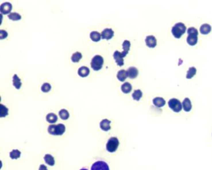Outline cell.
<instances>
[{
    "label": "cell",
    "mask_w": 212,
    "mask_h": 170,
    "mask_svg": "<svg viewBox=\"0 0 212 170\" xmlns=\"http://www.w3.org/2000/svg\"><path fill=\"white\" fill-rule=\"evenodd\" d=\"M182 108L186 112H189L192 109V103L190 99L188 97L185 98L182 102Z\"/></svg>",
    "instance_id": "17"
},
{
    "label": "cell",
    "mask_w": 212,
    "mask_h": 170,
    "mask_svg": "<svg viewBox=\"0 0 212 170\" xmlns=\"http://www.w3.org/2000/svg\"><path fill=\"white\" fill-rule=\"evenodd\" d=\"M123 51L122 52V54L123 56V57H125V56L127 55V54H128L129 51H130V46H131V43L129 40H125L123 43Z\"/></svg>",
    "instance_id": "15"
},
{
    "label": "cell",
    "mask_w": 212,
    "mask_h": 170,
    "mask_svg": "<svg viewBox=\"0 0 212 170\" xmlns=\"http://www.w3.org/2000/svg\"><path fill=\"white\" fill-rule=\"evenodd\" d=\"M119 140L116 137H111L108 140L107 143V150L108 152L113 153L116 151L119 146Z\"/></svg>",
    "instance_id": "4"
},
{
    "label": "cell",
    "mask_w": 212,
    "mask_h": 170,
    "mask_svg": "<svg viewBox=\"0 0 212 170\" xmlns=\"http://www.w3.org/2000/svg\"><path fill=\"white\" fill-rule=\"evenodd\" d=\"M168 104L169 108L175 112H179L182 109V105L179 99H176V98L170 99L169 101Z\"/></svg>",
    "instance_id": "5"
},
{
    "label": "cell",
    "mask_w": 212,
    "mask_h": 170,
    "mask_svg": "<svg viewBox=\"0 0 212 170\" xmlns=\"http://www.w3.org/2000/svg\"><path fill=\"white\" fill-rule=\"evenodd\" d=\"M59 116L60 118H61L62 120H67L69 118V116H70V114H69V112H68L67 110H66V109H62L60 110L59 112Z\"/></svg>",
    "instance_id": "26"
},
{
    "label": "cell",
    "mask_w": 212,
    "mask_h": 170,
    "mask_svg": "<svg viewBox=\"0 0 212 170\" xmlns=\"http://www.w3.org/2000/svg\"><path fill=\"white\" fill-rule=\"evenodd\" d=\"M196 73V69L195 67H192L189 68V69L187 71V73L186 75V78L187 79H191L192 78L194 77Z\"/></svg>",
    "instance_id": "29"
},
{
    "label": "cell",
    "mask_w": 212,
    "mask_h": 170,
    "mask_svg": "<svg viewBox=\"0 0 212 170\" xmlns=\"http://www.w3.org/2000/svg\"><path fill=\"white\" fill-rule=\"evenodd\" d=\"M186 31V27L182 22H178L174 26L172 29V34L176 39H180Z\"/></svg>",
    "instance_id": "1"
},
{
    "label": "cell",
    "mask_w": 212,
    "mask_h": 170,
    "mask_svg": "<svg viewBox=\"0 0 212 170\" xmlns=\"http://www.w3.org/2000/svg\"><path fill=\"white\" fill-rule=\"evenodd\" d=\"M121 89H122L123 93H124V94L130 93L132 90V86L130 83L126 82L122 85V87H121Z\"/></svg>",
    "instance_id": "23"
},
{
    "label": "cell",
    "mask_w": 212,
    "mask_h": 170,
    "mask_svg": "<svg viewBox=\"0 0 212 170\" xmlns=\"http://www.w3.org/2000/svg\"><path fill=\"white\" fill-rule=\"evenodd\" d=\"M39 170H48V169L46 166H45L44 165H41L39 167Z\"/></svg>",
    "instance_id": "35"
},
{
    "label": "cell",
    "mask_w": 212,
    "mask_h": 170,
    "mask_svg": "<svg viewBox=\"0 0 212 170\" xmlns=\"http://www.w3.org/2000/svg\"><path fill=\"white\" fill-rule=\"evenodd\" d=\"M142 93L141 91V90H140V89L134 90V93L132 94V98H133V99L137 101H139L140 99L142 97Z\"/></svg>",
    "instance_id": "28"
},
{
    "label": "cell",
    "mask_w": 212,
    "mask_h": 170,
    "mask_svg": "<svg viewBox=\"0 0 212 170\" xmlns=\"http://www.w3.org/2000/svg\"><path fill=\"white\" fill-rule=\"evenodd\" d=\"M65 132V126L63 124L51 125L48 127V132L52 135H62Z\"/></svg>",
    "instance_id": "2"
},
{
    "label": "cell",
    "mask_w": 212,
    "mask_h": 170,
    "mask_svg": "<svg viewBox=\"0 0 212 170\" xmlns=\"http://www.w3.org/2000/svg\"><path fill=\"white\" fill-rule=\"evenodd\" d=\"M91 170H109V169L108 165L105 162L100 161L95 162L92 165Z\"/></svg>",
    "instance_id": "6"
},
{
    "label": "cell",
    "mask_w": 212,
    "mask_h": 170,
    "mask_svg": "<svg viewBox=\"0 0 212 170\" xmlns=\"http://www.w3.org/2000/svg\"><path fill=\"white\" fill-rule=\"evenodd\" d=\"M13 86L15 87V88H16L17 89H20L21 88L22 85L21 80L16 74L14 75L13 77Z\"/></svg>",
    "instance_id": "20"
},
{
    "label": "cell",
    "mask_w": 212,
    "mask_h": 170,
    "mask_svg": "<svg viewBox=\"0 0 212 170\" xmlns=\"http://www.w3.org/2000/svg\"><path fill=\"white\" fill-rule=\"evenodd\" d=\"M7 17H8L9 19L12 20V21H19L21 19V15L17 13H11L9 14H8Z\"/></svg>",
    "instance_id": "31"
},
{
    "label": "cell",
    "mask_w": 212,
    "mask_h": 170,
    "mask_svg": "<svg viewBox=\"0 0 212 170\" xmlns=\"http://www.w3.org/2000/svg\"><path fill=\"white\" fill-rule=\"evenodd\" d=\"M90 39L93 40V42H98L101 39V35L97 31H92L90 34Z\"/></svg>",
    "instance_id": "22"
},
{
    "label": "cell",
    "mask_w": 212,
    "mask_h": 170,
    "mask_svg": "<svg viewBox=\"0 0 212 170\" xmlns=\"http://www.w3.org/2000/svg\"><path fill=\"white\" fill-rule=\"evenodd\" d=\"M21 152L18 150H13L9 153V157L11 159H18L21 157Z\"/></svg>",
    "instance_id": "30"
},
{
    "label": "cell",
    "mask_w": 212,
    "mask_h": 170,
    "mask_svg": "<svg viewBox=\"0 0 212 170\" xmlns=\"http://www.w3.org/2000/svg\"><path fill=\"white\" fill-rule=\"evenodd\" d=\"M198 41V34H188L187 38V42L191 46H194Z\"/></svg>",
    "instance_id": "11"
},
{
    "label": "cell",
    "mask_w": 212,
    "mask_h": 170,
    "mask_svg": "<svg viewBox=\"0 0 212 170\" xmlns=\"http://www.w3.org/2000/svg\"><path fill=\"white\" fill-rule=\"evenodd\" d=\"M104 63V59L100 55H95L91 61V67L95 71H98L102 69Z\"/></svg>",
    "instance_id": "3"
},
{
    "label": "cell",
    "mask_w": 212,
    "mask_h": 170,
    "mask_svg": "<svg viewBox=\"0 0 212 170\" xmlns=\"http://www.w3.org/2000/svg\"><path fill=\"white\" fill-rule=\"evenodd\" d=\"M101 38L103 39L109 40L111 39L114 36V31L112 29L110 28H106L103 31L101 32Z\"/></svg>",
    "instance_id": "9"
},
{
    "label": "cell",
    "mask_w": 212,
    "mask_h": 170,
    "mask_svg": "<svg viewBox=\"0 0 212 170\" xmlns=\"http://www.w3.org/2000/svg\"><path fill=\"white\" fill-rule=\"evenodd\" d=\"M58 118L54 113H49L46 116V120L50 124H54L57 121Z\"/></svg>",
    "instance_id": "21"
},
{
    "label": "cell",
    "mask_w": 212,
    "mask_h": 170,
    "mask_svg": "<svg viewBox=\"0 0 212 170\" xmlns=\"http://www.w3.org/2000/svg\"><path fill=\"white\" fill-rule=\"evenodd\" d=\"M90 69L88 67L83 66L78 69V75L82 78H85L88 76V75L90 74Z\"/></svg>",
    "instance_id": "14"
},
{
    "label": "cell",
    "mask_w": 212,
    "mask_h": 170,
    "mask_svg": "<svg viewBox=\"0 0 212 170\" xmlns=\"http://www.w3.org/2000/svg\"><path fill=\"white\" fill-rule=\"evenodd\" d=\"M153 102L155 106H156L157 108L163 107L165 104V101L164 100V98L160 97H155L154 99H153Z\"/></svg>",
    "instance_id": "16"
},
{
    "label": "cell",
    "mask_w": 212,
    "mask_h": 170,
    "mask_svg": "<svg viewBox=\"0 0 212 170\" xmlns=\"http://www.w3.org/2000/svg\"><path fill=\"white\" fill-rule=\"evenodd\" d=\"M126 71H127L128 77L131 79H134L138 76V74H139L138 70L134 67H130Z\"/></svg>",
    "instance_id": "12"
},
{
    "label": "cell",
    "mask_w": 212,
    "mask_h": 170,
    "mask_svg": "<svg viewBox=\"0 0 212 170\" xmlns=\"http://www.w3.org/2000/svg\"><path fill=\"white\" fill-rule=\"evenodd\" d=\"M13 6L9 2H5L2 3L0 6V12L1 14H10L11 10H12Z\"/></svg>",
    "instance_id": "7"
},
{
    "label": "cell",
    "mask_w": 212,
    "mask_h": 170,
    "mask_svg": "<svg viewBox=\"0 0 212 170\" xmlns=\"http://www.w3.org/2000/svg\"><path fill=\"white\" fill-rule=\"evenodd\" d=\"M117 78L120 81L123 82L126 80V79L128 77L127 74V71L124 70H120L117 73Z\"/></svg>",
    "instance_id": "18"
},
{
    "label": "cell",
    "mask_w": 212,
    "mask_h": 170,
    "mask_svg": "<svg viewBox=\"0 0 212 170\" xmlns=\"http://www.w3.org/2000/svg\"><path fill=\"white\" fill-rule=\"evenodd\" d=\"M44 161L49 166H54L55 165V160L51 155L47 154L44 156Z\"/></svg>",
    "instance_id": "24"
},
{
    "label": "cell",
    "mask_w": 212,
    "mask_h": 170,
    "mask_svg": "<svg viewBox=\"0 0 212 170\" xmlns=\"http://www.w3.org/2000/svg\"><path fill=\"white\" fill-rule=\"evenodd\" d=\"M82 58V54L80 52H77L73 54V55L71 56V60L74 63H77Z\"/></svg>",
    "instance_id": "27"
},
{
    "label": "cell",
    "mask_w": 212,
    "mask_h": 170,
    "mask_svg": "<svg viewBox=\"0 0 212 170\" xmlns=\"http://www.w3.org/2000/svg\"><path fill=\"white\" fill-rule=\"evenodd\" d=\"M187 33H188V34H198L197 29H195V28H192V27L189 28L187 29Z\"/></svg>",
    "instance_id": "34"
},
{
    "label": "cell",
    "mask_w": 212,
    "mask_h": 170,
    "mask_svg": "<svg viewBox=\"0 0 212 170\" xmlns=\"http://www.w3.org/2000/svg\"><path fill=\"white\" fill-rule=\"evenodd\" d=\"M9 109L5 105L0 104V118H5L8 115Z\"/></svg>",
    "instance_id": "25"
},
{
    "label": "cell",
    "mask_w": 212,
    "mask_h": 170,
    "mask_svg": "<svg viewBox=\"0 0 212 170\" xmlns=\"http://www.w3.org/2000/svg\"><path fill=\"white\" fill-rule=\"evenodd\" d=\"M113 58H114L117 65L120 67H122L124 65L123 56L122 52H120L118 50H116L113 54Z\"/></svg>",
    "instance_id": "8"
},
{
    "label": "cell",
    "mask_w": 212,
    "mask_h": 170,
    "mask_svg": "<svg viewBox=\"0 0 212 170\" xmlns=\"http://www.w3.org/2000/svg\"><path fill=\"white\" fill-rule=\"evenodd\" d=\"M51 88L52 86L49 83H45L41 86V91L44 93H48L49 91H50Z\"/></svg>",
    "instance_id": "32"
},
{
    "label": "cell",
    "mask_w": 212,
    "mask_h": 170,
    "mask_svg": "<svg viewBox=\"0 0 212 170\" xmlns=\"http://www.w3.org/2000/svg\"><path fill=\"white\" fill-rule=\"evenodd\" d=\"M111 121L109 120L108 119H105L101 120L100 123V127L101 130L104 131H108L109 130L111 129V126H110Z\"/></svg>",
    "instance_id": "13"
},
{
    "label": "cell",
    "mask_w": 212,
    "mask_h": 170,
    "mask_svg": "<svg viewBox=\"0 0 212 170\" xmlns=\"http://www.w3.org/2000/svg\"><path fill=\"white\" fill-rule=\"evenodd\" d=\"M211 30V26L209 24H203L201 26L200 28V31L201 32L202 34L207 35L209 34Z\"/></svg>",
    "instance_id": "19"
},
{
    "label": "cell",
    "mask_w": 212,
    "mask_h": 170,
    "mask_svg": "<svg viewBox=\"0 0 212 170\" xmlns=\"http://www.w3.org/2000/svg\"><path fill=\"white\" fill-rule=\"evenodd\" d=\"M146 44L149 48H154L157 45V40L154 36H148L145 39Z\"/></svg>",
    "instance_id": "10"
},
{
    "label": "cell",
    "mask_w": 212,
    "mask_h": 170,
    "mask_svg": "<svg viewBox=\"0 0 212 170\" xmlns=\"http://www.w3.org/2000/svg\"><path fill=\"white\" fill-rule=\"evenodd\" d=\"M7 32L5 30H0V39L2 40L6 39L7 37Z\"/></svg>",
    "instance_id": "33"
}]
</instances>
